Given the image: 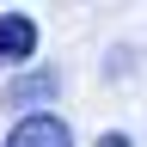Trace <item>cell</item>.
<instances>
[{
	"mask_svg": "<svg viewBox=\"0 0 147 147\" xmlns=\"http://www.w3.org/2000/svg\"><path fill=\"white\" fill-rule=\"evenodd\" d=\"M55 92H61V74H49V67H37V74H25V80H12L6 86V110H43Z\"/></svg>",
	"mask_w": 147,
	"mask_h": 147,
	"instance_id": "3",
	"label": "cell"
},
{
	"mask_svg": "<svg viewBox=\"0 0 147 147\" xmlns=\"http://www.w3.org/2000/svg\"><path fill=\"white\" fill-rule=\"evenodd\" d=\"M37 55V18L31 12H0V67H25Z\"/></svg>",
	"mask_w": 147,
	"mask_h": 147,
	"instance_id": "2",
	"label": "cell"
},
{
	"mask_svg": "<svg viewBox=\"0 0 147 147\" xmlns=\"http://www.w3.org/2000/svg\"><path fill=\"white\" fill-rule=\"evenodd\" d=\"M6 147H74V129L61 123V110H31L12 123Z\"/></svg>",
	"mask_w": 147,
	"mask_h": 147,
	"instance_id": "1",
	"label": "cell"
},
{
	"mask_svg": "<svg viewBox=\"0 0 147 147\" xmlns=\"http://www.w3.org/2000/svg\"><path fill=\"white\" fill-rule=\"evenodd\" d=\"M98 147H135L129 135H98Z\"/></svg>",
	"mask_w": 147,
	"mask_h": 147,
	"instance_id": "4",
	"label": "cell"
}]
</instances>
